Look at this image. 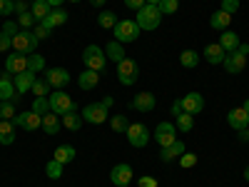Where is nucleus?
<instances>
[{
  "mask_svg": "<svg viewBox=\"0 0 249 187\" xmlns=\"http://www.w3.org/2000/svg\"><path fill=\"white\" fill-rule=\"evenodd\" d=\"M105 50H100L97 45H88L85 50H82V62H85L88 70H95V73H102L105 70Z\"/></svg>",
  "mask_w": 249,
  "mask_h": 187,
  "instance_id": "39448f33",
  "label": "nucleus"
},
{
  "mask_svg": "<svg viewBox=\"0 0 249 187\" xmlns=\"http://www.w3.org/2000/svg\"><path fill=\"white\" fill-rule=\"evenodd\" d=\"M18 90H15V82L3 73V75H0V100H15L18 102Z\"/></svg>",
  "mask_w": 249,
  "mask_h": 187,
  "instance_id": "6ab92c4d",
  "label": "nucleus"
},
{
  "mask_svg": "<svg viewBox=\"0 0 249 187\" xmlns=\"http://www.w3.org/2000/svg\"><path fill=\"white\" fill-rule=\"evenodd\" d=\"M247 55H249V45H247V43H244V45L239 43L237 50L227 53V57H224V70H227V73H232V75L242 73L244 65H247Z\"/></svg>",
  "mask_w": 249,
  "mask_h": 187,
  "instance_id": "f03ea898",
  "label": "nucleus"
},
{
  "mask_svg": "<svg viewBox=\"0 0 249 187\" xmlns=\"http://www.w3.org/2000/svg\"><path fill=\"white\" fill-rule=\"evenodd\" d=\"M135 23L140 25V30H155V28H160V23H162V13H160L157 5L144 3V5L137 10V20H135Z\"/></svg>",
  "mask_w": 249,
  "mask_h": 187,
  "instance_id": "f257e3e1",
  "label": "nucleus"
},
{
  "mask_svg": "<svg viewBox=\"0 0 249 187\" xmlns=\"http://www.w3.org/2000/svg\"><path fill=\"white\" fill-rule=\"evenodd\" d=\"M53 160H57L60 165L72 162L75 160V148H72V145H60V148L55 150V155H53Z\"/></svg>",
  "mask_w": 249,
  "mask_h": 187,
  "instance_id": "c85d7f7f",
  "label": "nucleus"
},
{
  "mask_svg": "<svg viewBox=\"0 0 249 187\" xmlns=\"http://www.w3.org/2000/svg\"><path fill=\"white\" fill-rule=\"evenodd\" d=\"M62 168H65V165H60L57 160H50V162L45 165V175H48L50 180H60V177H62Z\"/></svg>",
  "mask_w": 249,
  "mask_h": 187,
  "instance_id": "c9c22d12",
  "label": "nucleus"
},
{
  "mask_svg": "<svg viewBox=\"0 0 249 187\" xmlns=\"http://www.w3.org/2000/svg\"><path fill=\"white\" fill-rule=\"evenodd\" d=\"M35 73L33 70H25V73H20V75H15L13 77V82H15V90H18V95H25V93H30L33 90V85H35Z\"/></svg>",
  "mask_w": 249,
  "mask_h": 187,
  "instance_id": "2eb2a0df",
  "label": "nucleus"
},
{
  "mask_svg": "<svg viewBox=\"0 0 249 187\" xmlns=\"http://www.w3.org/2000/svg\"><path fill=\"white\" fill-rule=\"evenodd\" d=\"M110 125H112V130H115V132H127V128H130L127 115H112Z\"/></svg>",
  "mask_w": 249,
  "mask_h": 187,
  "instance_id": "4c0bfd02",
  "label": "nucleus"
},
{
  "mask_svg": "<svg viewBox=\"0 0 249 187\" xmlns=\"http://www.w3.org/2000/svg\"><path fill=\"white\" fill-rule=\"evenodd\" d=\"M179 112H182V102H179V100H175V102H172V115L177 117Z\"/></svg>",
  "mask_w": 249,
  "mask_h": 187,
  "instance_id": "864d4df0",
  "label": "nucleus"
},
{
  "mask_svg": "<svg viewBox=\"0 0 249 187\" xmlns=\"http://www.w3.org/2000/svg\"><path fill=\"white\" fill-rule=\"evenodd\" d=\"M224 57H227V53H224V48H222L219 43L204 48V60L212 62V65H219V62H224Z\"/></svg>",
  "mask_w": 249,
  "mask_h": 187,
  "instance_id": "5701e85b",
  "label": "nucleus"
},
{
  "mask_svg": "<svg viewBox=\"0 0 249 187\" xmlns=\"http://www.w3.org/2000/svg\"><path fill=\"white\" fill-rule=\"evenodd\" d=\"M227 122H230V128H234L239 132L249 125V115L244 112V108H234V110H230V115H227Z\"/></svg>",
  "mask_w": 249,
  "mask_h": 187,
  "instance_id": "a211bd4d",
  "label": "nucleus"
},
{
  "mask_svg": "<svg viewBox=\"0 0 249 187\" xmlns=\"http://www.w3.org/2000/svg\"><path fill=\"white\" fill-rule=\"evenodd\" d=\"M90 3H92V5H95V8H100V5H102V3H105V0H90Z\"/></svg>",
  "mask_w": 249,
  "mask_h": 187,
  "instance_id": "4d7b16f0",
  "label": "nucleus"
},
{
  "mask_svg": "<svg viewBox=\"0 0 249 187\" xmlns=\"http://www.w3.org/2000/svg\"><path fill=\"white\" fill-rule=\"evenodd\" d=\"M230 23H232V15L230 13H224V10H217L212 18H210V25L214 28V30H227V28H230Z\"/></svg>",
  "mask_w": 249,
  "mask_h": 187,
  "instance_id": "a878e982",
  "label": "nucleus"
},
{
  "mask_svg": "<svg viewBox=\"0 0 249 187\" xmlns=\"http://www.w3.org/2000/svg\"><path fill=\"white\" fill-rule=\"evenodd\" d=\"M60 128H62L60 115H55L53 110L43 115V130H45V135H57V132H60Z\"/></svg>",
  "mask_w": 249,
  "mask_h": 187,
  "instance_id": "b1692460",
  "label": "nucleus"
},
{
  "mask_svg": "<svg viewBox=\"0 0 249 187\" xmlns=\"http://www.w3.org/2000/svg\"><path fill=\"white\" fill-rule=\"evenodd\" d=\"M137 185H140V187H157V180H155L152 175H142Z\"/></svg>",
  "mask_w": 249,
  "mask_h": 187,
  "instance_id": "3c124183",
  "label": "nucleus"
},
{
  "mask_svg": "<svg viewBox=\"0 0 249 187\" xmlns=\"http://www.w3.org/2000/svg\"><path fill=\"white\" fill-rule=\"evenodd\" d=\"M244 180L249 182V168H244Z\"/></svg>",
  "mask_w": 249,
  "mask_h": 187,
  "instance_id": "052dcab7",
  "label": "nucleus"
},
{
  "mask_svg": "<svg viewBox=\"0 0 249 187\" xmlns=\"http://www.w3.org/2000/svg\"><path fill=\"white\" fill-rule=\"evenodd\" d=\"M144 3H150V5H160V0H144Z\"/></svg>",
  "mask_w": 249,
  "mask_h": 187,
  "instance_id": "13d9d810",
  "label": "nucleus"
},
{
  "mask_svg": "<svg viewBox=\"0 0 249 187\" xmlns=\"http://www.w3.org/2000/svg\"><path fill=\"white\" fill-rule=\"evenodd\" d=\"M175 128L182 130V132H190V130L195 128V117H192L190 112H184V110H182V112L177 115V125H175Z\"/></svg>",
  "mask_w": 249,
  "mask_h": 187,
  "instance_id": "2f4dec72",
  "label": "nucleus"
},
{
  "mask_svg": "<svg viewBox=\"0 0 249 187\" xmlns=\"http://www.w3.org/2000/svg\"><path fill=\"white\" fill-rule=\"evenodd\" d=\"M13 13H15L13 0H0V15H13Z\"/></svg>",
  "mask_w": 249,
  "mask_h": 187,
  "instance_id": "de8ad7c7",
  "label": "nucleus"
},
{
  "mask_svg": "<svg viewBox=\"0 0 249 187\" xmlns=\"http://www.w3.org/2000/svg\"><path fill=\"white\" fill-rule=\"evenodd\" d=\"M179 165H182V168H195V165H197V155H192V152L179 155Z\"/></svg>",
  "mask_w": 249,
  "mask_h": 187,
  "instance_id": "37998d69",
  "label": "nucleus"
},
{
  "mask_svg": "<svg viewBox=\"0 0 249 187\" xmlns=\"http://www.w3.org/2000/svg\"><path fill=\"white\" fill-rule=\"evenodd\" d=\"M3 33H5V35H10V37H13V35H18V33H20V30H18V25H15V23H13V20H5V23H3Z\"/></svg>",
  "mask_w": 249,
  "mask_h": 187,
  "instance_id": "09e8293b",
  "label": "nucleus"
},
{
  "mask_svg": "<svg viewBox=\"0 0 249 187\" xmlns=\"http://www.w3.org/2000/svg\"><path fill=\"white\" fill-rule=\"evenodd\" d=\"M50 110H53L55 115H68V112L77 110V105L70 100V95H65L62 90H57V93L50 95Z\"/></svg>",
  "mask_w": 249,
  "mask_h": 187,
  "instance_id": "6e6552de",
  "label": "nucleus"
},
{
  "mask_svg": "<svg viewBox=\"0 0 249 187\" xmlns=\"http://www.w3.org/2000/svg\"><path fill=\"white\" fill-rule=\"evenodd\" d=\"M25 70H28V55H20V53L8 55V60H5V73L20 75V73H25Z\"/></svg>",
  "mask_w": 249,
  "mask_h": 187,
  "instance_id": "4468645a",
  "label": "nucleus"
},
{
  "mask_svg": "<svg viewBox=\"0 0 249 187\" xmlns=\"http://www.w3.org/2000/svg\"><path fill=\"white\" fill-rule=\"evenodd\" d=\"M124 5L132 8V10H140V8L144 5V0H124Z\"/></svg>",
  "mask_w": 249,
  "mask_h": 187,
  "instance_id": "603ef678",
  "label": "nucleus"
},
{
  "mask_svg": "<svg viewBox=\"0 0 249 187\" xmlns=\"http://www.w3.org/2000/svg\"><path fill=\"white\" fill-rule=\"evenodd\" d=\"M179 155H184V142H179V140H175L172 145H167V148H162V152H160L162 162H170V160H175Z\"/></svg>",
  "mask_w": 249,
  "mask_h": 187,
  "instance_id": "393cba45",
  "label": "nucleus"
},
{
  "mask_svg": "<svg viewBox=\"0 0 249 187\" xmlns=\"http://www.w3.org/2000/svg\"><path fill=\"white\" fill-rule=\"evenodd\" d=\"M97 25H100V28H115V25H117V15H115L112 10H102V13L97 15Z\"/></svg>",
  "mask_w": 249,
  "mask_h": 187,
  "instance_id": "473e14b6",
  "label": "nucleus"
},
{
  "mask_svg": "<svg viewBox=\"0 0 249 187\" xmlns=\"http://www.w3.org/2000/svg\"><path fill=\"white\" fill-rule=\"evenodd\" d=\"M45 68V60L43 57H40V55H28V70H33V73H40V70H43Z\"/></svg>",
  "mask_w": 249,
  "mask_h": 187,
  "instance_id": "a19ab883",
  "label": "nucleus"
},
{
  "mask_svg": "<svg viewBox=\"0 0 249 187\" xmlns=\"http://www.w3.org/2000/svg\"><path fill=\"white\" fill-rule=\"evenodd\" d=\"M15 115V100H0V120H13Z\"/></svg>",
  "mask_w": 249,
  "mask_h": 187,
  "instance_id": "f704fd0d",
  "label": "nucleus"
},
{
  "mask_svg": "<svg viewBox=\"0 0 249 187\" xmlns=\"http://www.w3.org/2000/svg\"><path fill=\"white\" fill-rule=\"evenodd\" d=\"M62 125H65L68 130H80L82 128V115H77V110H72V112H68V115H62V120H60Z\"/></svg>",
  "mask_w": 249,
  "mask_h": 187,
  "instance_id": "c756f323",
  "label": "nucleus"
},
{
  "mask_svg": "<svg viewBox=\"0 0 249 187\" xmlns=\"http://www.w3.org/2000/svg\"><path fill=\"white\" fill-rule=\"evenodd\" d=\"M247 128H249V125H247Z\"/></svg>",
  "mask_w": 249,
  "mask_h": 187,
  "instance_id": "e2e57ef3",
  "label": "nucleus"
},
{
  "mask_svg": "<svg viewBox=\"0 0 249 187\" xmlns=\"http://www.w3.org/2000/svg\"><path fill=\"white\" fill-rule=\"evenodd\" d=\"M68 23V10H62V8H53V13L43 20V25L45 28H57V25H65Z\"/></svg>",
  "mask_w": 249,
  "mask_h": 187,
  "instance_id": "412c9836",
  "label": "nucleus"
},
{
  "mask_svg": "<svg viewBox=\"0 0 249 187\" xmlns=\"http://www.w3.org/2000/svg\"><path fill=\"white\" fill-rule=\"evenodd\" d=\"M37 43H40V40L35 37L33 30H20L18 35H13V50L20 53V55H33Z\"/></svg>",
  "mask_w": 249,
  "mask_h": 187,
  "instance_id": "7ed1b4c3",
  "label": "nucleus"
},
{
  "mask_svg": "<svg viewBox=\"0 0 249 187\" xmlns=\"http://www.w3.org/2000/svg\"><path fill=\"white\" fill-rule=\"evenodd\" d=\"M105 55H107L110 60H115V62H122V60H124V48H122V43L112 40V43L105 48Z\"/></svg>",
  "mask_w": 249,
  "mask_h": 187,
  "instance_id": "7c9ffc66",
  "label": "nucleus"
},
{
  "mask_svg": "<svg viewBox=\"0 0 249 187\" xmlns=\"http://www.w3.org/2000/svg\"><path fill=\"white\" fill-rule=\"evenodd\" d=\"M179 62H182V68H197L199 65V55L195 50H182Z\"/></svg>",
  "mask_w": 249,
  "mask_h": 187,
  "instance_id": "72a5a7b5",
  "label": "nucleus"
},
{
  "mask_svg": "<svg viewBox=\"0 0 249 187\" xmlns=\"http://www.w3.org/2000/svg\"><path fill=\"white\" fill-rule=\"evenodd\" d=\"M45 80L50 82V88H65L70 82V73L65 68H50L45 73Z\"/></svg>",
  "mask_w": 249,
  "mask_h": 187,
  "instance_id": "dca6fc26",
  "label": "nucleus"
},
{
  "mask_svg": "<svg viewBox=\"0 0 249 187\" xmlns=\"http://www.w3.org/2000/svg\"><path fill=\"white\" fill-rule=\"evenodd\" d=\"M182 110L184 112H190V115H199L204 110V97L199 93H190V95H184L182 100Z\"/></svg>",
  "mask_w": 249,
  "mask_h": 187,
  "instance_id": "ddd939ff",
  "label": "nucleus"
},
{
  "mask_svg": "<svg viewBox=\"0 0 249 187\" xmlns=\"http://www.w3.org/2000/svg\"><path fill=\"white\" fill-rule=\"evenodd\" d=\"M160 13L162 15H172V13H177V8H179V0H160Z\"/></svg>",
  "mask_w": 249,
  "mask_h": 187,
  "instance_id": "58836bf2",
  "label": "nucleus"
},
{
  "mask_svg": "<svg viewBox=\"0 0 249 187\" xmlns=\"http://www.w3.org/2000/svg\"><path fill=\"white\" fill-rule=\"evenodd\" d=\"M30 110H33V112H37V115H45V112H50V97H35Z\"/></svg>",
  "mask_w": 249,
  "mask_h": 187,
  "instance_id": "e433bc0d",
  "label": "nucleus"
},
{
  "mask_svg": "<svg viewBox=\"0 0 249 187\" xmlns=\"http://www.w3.org/2000/svg\"><path fill=\"white\" fill-rule=\"evenodd\" d=\"M13 125H15V128L28 130V132H35V130L43 128V115H37V112H33V110L20 112V115H15V117H13Z\"/></svg>",
  "mask_w": 249,
  "mask_h": 187,
  "instance_id": "0eeeda50",
  "label": "nucleus"
},
{
  "mask_svg": "<svg viewBox=\"0 0 249 187\" xmlns=\"http://www.w3.org/2000/svg\"><path fill=\"white\" fill-rule=\"evenodd\" d=\"M219 45L224 48V53L237 50V48H239V35H237V33H232V30H224V33H222V37H219Z\"/></svg>",
  "mask_w": 249,
  "mask_h": 187,
  "instance_id": "cd10ccee",
  "label": "nucleus"
},
{
  "mask_svg": "<svg viewBox=\"0 0 249 187\" xmlns=\"http://www.w3.org/2000/svg\"><path fill=\"white\" fill-rule=\"evenodd\" d=\"M155 140L162 145V148H167V145H172L177 140V128L172 122H160L157 130H155Z\"/></svg>",
  "mask_w": 249,
  "mask_h": 187,
  "instance_id": "f8f14e48",
  "label": "nucleus"
},
{
  "mask_svg": "<svg viewBox=\"0 0 249 187\" xmlns=\"http://www.w3.org/2000/svg\"><path fill=\"white\" fill-rule=\"evenodd\" d=\"M48 3H50L53 8H60V5H62V0H48Z\"/></svg>",
  "mask_w": 249,
  "mask_h": 187,
  "instance_id": "6e6d98bb",
  "label": "nucleus"
},
{
  "mask_svg": "<svg viewBox=\"0 0 249 187\" xmlns=\"http://www.w3.org/2000/svg\"><path fill=\"white\" fill-rule=\"evenodd\" d=\"M140 77V65L135 60L124 57L122 62H117V80L122 82V85H135Z\"/></svg>",
  "mask_w": 249,
  "mask_h": 187,
  "instance_id": "423d86ee",
  "label": "nucleus"
},
{
  "mask_svg": "<svg viewBox=\"0 0 249 187\" xmlns=\"http://www.w3.org/2000/svg\"><path fill=\"white\" fill-rule=\"evenodd\" d=\"M242 108H244V112H247V115H249V100H247V102H244V105H242Z\"/></svg>",
  "mask_w": 249,
  "mask_h": 187,
  "instance_id": "bf43d9fd",
  "label": "nucleus"
},
{
  "mask_svg": "<svg viewBox=\"0 0 249 187\" xmlns=\"http://www.w3.org/2000/svg\"><path fill=\"white\" fill-rule=\"evenodd\" d=\"M15 13H18V15L30 13V3H28V0H15Z\"/></svg>",
  "mask_w": 249,
  "mask_h": 187,
  "instance_id": "8fccbe9b",
  "label": "nucleus"
},
{
  "mask_svg": "<svg viewBox=\"0 0 249 187\" xmlns=\"http://www.w3.org/2000/svg\"><path fill=\"white\" fill-rule=\"evenodd\" d=\"M35 23H37V20L33 18V13H23V15H18V25L23 28V30H30Z\"/></svg>",
  "mask_w": 249,
  "mask_h": 187,
  "instance_id": "79ce46f5",
  "label": "nucleus"
},
{
  "mask_svg": "<svg viewBox=\"0 0 249 187\" xmlns=\"http://www.w3.org/2000/svg\"><path fill=\"white\" fill-rule=\"evenodd\" d=\"M127 140H130V145L132 148H144V145L150 142V130L144 128L142 122H130V128H127Z\"/></svg>",
  "mask_w": 249,
  "mask_h": 187,
  "instance_id": "1a4fd4ad",
  "label": "nucleus"
},
{
  "mask_svg": "<svg viewBox=\"0 0 249 187\" xmlns=\"http://www.w3.org/2000/svg\"><path fill=\"white\" fill-rule=\"evenodd\" d=\"M107 117V105L105 102H92V105H85L82 110V120L90 122V125H102Z\"/></svg>",
  "mask_w": 249,
  "mask_h": 187,
  "instance_id": "9d476101",
  "label": "nucleus"
},
{
  "mask_svg": "<svg viewBox=\"0 0 249 187\" xmlns=\"http://www.w3.org/2000/svg\"><path fill=\"white\" fill-rule=\"evenodd\" d=\"M239 140H242V142H249V128L239 130Z\"/></svg>",
  "mask_w": 249,
  "mask_h": 187,
  "instance_id": "5fc2aeb1",
  "label": "nucleus"
},
{
  "mask_svg": "<svg viewBox=\"0 0 249 187\" xmlns=\"http://www.w3.org/2000/svg\"><path fill=\"white\" fill-rule=\"evenodd\" d=\"M132 110H137V112H150V110H155V95H152V93H137V95L132 97Z\"/></svg>",
  "mask_w": 249,
  "mask_h": 187,
  "instance_id": "f3484780",
  "label": "nucleus"
},
{
  "mask_svg": "<svg viewBox=\"0 0 249 187\" xmlns=\"http://www.w3.org/2000/svg\"><path fill=\"white\" fill-rule=\"evenodd\" d=\"M112 30H115L117 43H135V40L140 37V33H142L135 20H117V25Z\"/></svg>",
  "mask_w": 249,
  "mask_h": 187,
  "instance_id": "20e7f679",
  "label": "nucleus"
},
{
  "mask_svg": "<svg viewBox=\"0 0 249 187\" xmlns=\"http://www.w3.org/2000/svg\"><path fill=\"white\" fill-rule=\"evenodd\" d=\"M110 180L115 187H127L132 182V168L127 162H122V165H115L112 172H110Z\"/></svg>",
  "mask_w": 249,
  "mask_h": 187,
  "instance_id": "9b49d317",
  "label": "nucleus"
},
{
  "mask_svg": "<svg viewBox=\"0 0 249 187\" xmlns=\"http://www.w3.org/2000/svg\"><path fill=\"white\" fill-rule=\"evenodd\" d=\"M70 3H80V0H70Z\"/></svg>",
  "mask_w": 249,
  "mask_h": 187,
  "instance_id": "680f3d73",
  "label": "nucleus"
},
{
  "mask_svg": "<svg viewBox=\"0 0 249 187\" xmlns=\"http://www.w3.org/2000/svg\"><path fill=\"white\" fill-rule=\"evenodd\" d=\"M222 10L230 13V15L237 13V10H239V0H222Z\"/></svg>",
  "mask_w": 249,
  "mask_h": 187,
  "instance_id": "a18cd8bd",
  "label": "nucleus"
},
{
  "mask_svg": "<svg viewBox=\"0 0 249 187\" xmlns=\"http://www.w3.org/2000/svg\"><path fill=\"white\" fill-rule=\"evenodd\" d=\"M97 82H100V73H95V70H82L80 73V77H77V85L82 88V90H92V88H97Z\"/></svg>",
  "mask_w": 249,
  "mask_h": 187,
  "instance_id": "4be33fe9",
  "label": "nucleus"
},
{
  "mask_svg": "<svg viewBox=\"0 0 249 187\" xmlns=\"http://www.w3.org/2000/svg\"><path fill=\"white\" fill-rule=\"evenodd\" d=\"M30 13H33V18L37 20V23H43V20L53 13V5L48 3V0H33V3H30Z\"/></svg>",
  "mask_w": 249,
  "mask_h": 187,
  "instance_id": "aec40b11",
  "label": "nucleus"
},
{
  "mask_svg": "<svg viewBox=\"0 0 249 187\" xmlns=\"http://www.w3.org/2000/svg\"><path fill=\"white\" fill-rule=\"evenodd\" d=\"M33 33H35V37H37V40H45V37H50V33H53V30H50V28H45L43 23H37Z\"/></svg>",
  "mask_w": 249,
  "mask_h": 187,
  "instance_id": "49530a36",
  "label": "nucleus"
},
{
  "mask_svg": "<svg viewBox=\"0 0 249 187\" xmlns=\"http://www.w3.org/2000/svg\"><path fill=\"white\" fill-rule=\"evenodd\" d=\"M50 93V82L43 77V80H35V85H33V95L35 97H45Z\"/></svg>",
  "mask_w": 249,
  "mask_h": 187,
  "instance_id": "ea45409f",
  "label": "nucleus"
},
{
  "mask_svg": "<svg viewBox=\"0 0 249 187\" xmlns=\"http://www.w3.org/2000/svg\"><path fill=\"white\" fill-rule=\"evenodd\" d=\"M10 48H13V37L0 30V53H8Z\"/></svg>",
  "mask_w": 249,
  "mask_h": 187,
  "instance_id": "c03bdc74",
  "label": "nucleus"
},
{
  "mask_svg": "<svg viewBox=\"0 0 249 187\" xmlns=\"http://www.w3.org/2000/svg\"><path fill=\"white\" fill-rule=\"evenodd\" d=\"M0 142L3 145H13L15 142V125H13V120H0Z\"/></svg>",
  "mask_w": 249,
  "mask_h": 187,
  "instance_id": "bb28decb",
  "label": "nucleus"
}]
</instances>
